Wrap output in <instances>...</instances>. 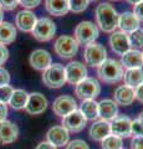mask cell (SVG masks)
Segmentation results:
<instances>
[{
	"mask_svg": "<svg viewBox=\"0 0 143 149\" xmlns=\"http://www.w3.org/2000/svg\"><path fill=\"white\" fill-rule=\"evenodd\" d=\"M78 47H80V45L77 44V41L72 36L61 35L55 40L54 51L59 57L70 60L75 57V55L78 52Z\"/></svg>",
	"mask_w": 143,
	"mask_h": 149,
	"instance_id": "obj_5",
	"label": "cell"
},
{
	"mask_svg": "<svg viewBox=\"0 0 143 149\" xmlns=\"http://www.w3.org/2000/svg\"><path fill=\"white\" fill-rule=\"evenodd\" d=\"M136 97H135V90L128 86L121 85L118 86L113 93V101L117 106H131L133 102H135Z\"/></svg>",
	"mask_w": 143,
	"mask_h": 149,
	"instance_id": "obj_20",
	"label": "cell"
},
{
	"mask_svg": "<svg viewBox=\"0 0 143 149\" xmlns=\"http://www.w3.org/2000/svg\"><path fill=\"white\" fill-rule=\"evenodd\" d=\"M127 36H128L131 49H135V50L143 49V30L137 29L135 31H132L131 34H128Z\"/></svg>",
	"mask_w": 143,
	"mask_h": 149,
	"instance_id": "obj_30",
	"label": "cell"
},
{
	"mask_svg": "<svg viewBox=\"0 0 143 149\" xmlns=\"http://www.w3.org/2000/svg\"><path fill=\"white\" fill-rule=\"evenodd\" d=\"M122 147H123L122 138L116 137L113 134H110L108 137H106L101 142V148L102 149H122Z\"/></svg>",
	"mask_w": 143,
	"mask_h": 149,
	"instance_id": "obj_29",
	"label": "cell"
},
{
	"mask_svg": "<svg viewBox=\"0 0 143 149\" xmlns=\"http://www.w3.org/2000/svg\"><path fill=\"white\" fill-rule=\"evenodd\" d=\"M4 21V10L1 8H0V22Z\"/></svg>",
	"mask_w": 143,
	"mask_h": 149,
	"instance_id": "obj_46",
	"label": "cell"
},
{
	"mask_svg": "<svg viewBox=\"0 0 143 149\" xmlns=\"http://www.w3.org/2000/svg\"><path fill=\"white\" fill-rule=\"evenodd\" d=\"M8 116V107L5 103H1L0 102V122L1 120H5Z\"/></svg>",
	"mask_w": 143,
	"mask_h": 149,
	"instance_id": "obj_42",
	"label": "cell"
},
{
	"mask_svg": "<svg viewBox=\"0 0 143 149\" xmlns=\"http://www.w3.org/2000/svg\"><path fill=\"white\" fill-rule=\"evenodd\" d=\"M13 91H14V88L10 85H5V86L0 87V102L6 104L13 95Z\"/></svg>",
	"mask_w": 143,
	"mask_h": 149,
	"instance_id": "obj_32",
	"label": "cell"
},
{
	"mask_svg": "<svg viewBox=\"0 0 143 149\" xmlns=\"http://www.w3.org/2000/svg\"><path fill=\"white\" fill-rule=\"evenodd\" d=\"M35 149H57V148L54 147L52 144H50L49 142H41Z\"/></svg>",
	"mask_w": 143,
	"mask_h": 149,
	"instance_id": "obj_43",
	"label": "cell"
},
{
	"mask_svg": "<svg viewBox=\"0 0 143 149\" xmlns=\"http://www.w3.org/2000/svg\"><path fill=\"white\" fill-rule=\"evenodd\" d=\"M135 97L141 103H143V83L138 86L137 88H135Z\"/></svg>",
	"mask_w": 143,
	"mask_h": 149,
	"instance_id": "obj_41",
	"label": "cell"
},
{
	"mask_svg": "<svg viewBox=\"0 0 143 149\" xmlns=\"http://www.w3.org/2000/svg\"><path fill=\"white\" fill-rule=\"evenodd\" d=\"M118 116V106L113 100H102L98 102V117L103 120H112Z\"/></svg>",
	"mask_w": 143,
	"mask_h": 149,
	"instance_id": "obj_23",
	"label": "cell"
},
{
	"mask_svg": "<svg viewBox=\"0 0 143 149\" xmlns=\"http://www.w3.org/2000/svg\"><path fill=\"white\" fill-rule=\"evenodd\" d=\"M47 108V100L40 92H33L29 95V100L25 107V111L31 116L44 113Z\"/></svg>",
	"mask_w": 143,
	"mask_h": 149,
	"instance_id": "obj_14",
	"label": "cell"
},
{
	"mask_svg": "<svg viewBox=\"0 0 143 149\" xmlns=\"http://www.w3.org/2000/svg\"><path fill=\"white\" fill-rule=\"evenodd\" d=\"M17 31L15 25L9 21L0 22V45H10L16 39Z\"/></svg>",
	"mask_w": 143,
	"mask_h": 149,
	"instance_id": "obj_26",
	"label": "cell"
},
{
	"mask_svg": "<svg viewBox=\"0 0 143 149\" xmlns=\"http://www.w3.org/2000/svg\"><path fill=\"white\" fill-rule=\"evenodd\" d=\"M66 149H90V147L82 139H75L66 144Z\"/></svg>",
	"mask_w": 143,
	"mask_h": 149,
	"instance_id": "obj_33",
	"label": "cell"
},
{
	"mask_svg": "<svg viewBox=\"0 0 143 149\" xmlns=\"http://www.w3.org/2000/svg\"><path fill=\"white\" fill-rule=\"evenodd\" d=\"M121 65L123 68H140L143 66V56L140 50L131 49L121 56Z\"/></svg>",
	"mask_w": 143,
	"mask_h": 149,
	"instance_id": "obj_21",
	"label": "cell"
},
{
	"mask_svg": "<svg viewBox=\"0 0 143 149\" xmlns=\"http://www.w3.org/2000/svg\"><path fill=\"white\" fill-rule=\"evenodd\" d=\"M75 93L82 101L95 100L101 93V85L96 78L86 77L75 86Z\"/></svg>",
	"mask_w": 143,
	"mask_h": 149,
	"instance_id": "obj_7",
	"label": "cell"
},
{
	"mask_svg": "<svg viewBox=\"0 0 143 149\" xmlns=\"http://www.w3.org/2000/svg\"><path fill=\"white\" fill-rule=\"evenodd\" d=\"M65 73H66V82L76 86L78 82H81L87 77V68L85 63L80 61H71L65 66Z\"/></svg>",
	"mask_w": 143,
	"mask_h": 149,
	"instance_id": "obj_9",
	"label": "cell"
},
{
	"mask_svg": "<svg viewBox=\"0 0 143 149\" xmlns=\"http://www.w3.org/2000/svg\"><path fill=\"white\" fill-rule=\"evenodd\" d=\"M124 70L119 61L114 58H106L97 67V76L102 82L112 85L122 80Z\"/></svg>",
	"mask_w": 143,
	"mask_h": 149,
	"instance_id": "obj_2",
	"label": "cell"
},
{
	"mask_svg": "<svg viewBox=\"0 0 143 149\" xmlns=\"http://www.w3.org/2000/svg\"><path fill=\"white\" fill-rule=\"evenodd\" d=\"M76 109H77V103L75 98L71 96H66V95L60 96L52 103V111L55 112V114H57L59 117L62 118Z\"/></svg>",
	"mask_w": 143,
	"mask_h": 149,
	"instance_id": "obj_11",
	"label": "cell"
},
{
	"mask_svg": "<svg viewBox=\"0 0 143 149\" xmlns=\"http://www.w3.org/2000/svg\"><path fill=\"white\" fill-rule=\"evenodd\" d=\"M140 25H141V21L138 20L137 16L132 11H124L122 14H119L118 27L124 34L128 35L132 31L140 29Z\"/></svg>",
	"mask_w": 143,
	"mask_h": 149,
	"instance_id": "obj_19",
	"label": "cell"
},
{
	"mask_svg": "<svg viewBox=\"0 0 143 149\" xmlns=\"http://www.w3.org/2000/svg\"><path fill=\"white\" fill-rule=\"evenodd\" d=\"M122 80L124 82V86H128L131 88H137L143 83V68H128L123 72Z\"/></svg>",
	"mask_w": 143,
	"mask_h": 149,
	"instance_id": "obj_24",
	"label": "cell"
},
{
	"mask_svg": "<svg viewBox=\"0 0 143 149\" xmlns=\"http://www.w3.org/2000/svg\"><path fill=\"white\" fill-rule=\"evenodd\" d=\"M100 36V29L92 21H81L75 27V39L78 45L87 46L95 42Z\"/></svg>",
	"mask_w": 143,
	"mask_h": 149,
	"instance_id": "obj_3",
	"label": "cell"
},
{
	"mask_svg": "<svg viewBox=\"0 0 143 149\" xmlns=\"http://www.w3.org/2000/svg\"><path fill=\"white\" fill-rule=\"evenodd\" d=\"M107 58V50L100 42H92L85 46L84 60L85 63L91 67H98Z\"/></svg>",
	"mask_w": 143,
	"mask_h": 149,
	"instance_id": "obj_8",
	"label": "cell"
},
{
	"mask_svg": "<svg viewBox=\"0 0 143 149\" xmlns=\"http://www.w3.org/2000/svg\"><path fill=\"white\" fill-rule=\"evenodd\" d=\"M122 149H123V148H122Z\"/></svg>",
	"mask_w": 143,
	"mask_h": 149,
	"instance_id": "obj_50",
	"label": "cell"
},
{
	"mask_svg": "<svg viewBox=\"0 0 143 149\" xmlns=\"http://www.w3.org/2000/svg\"><path fill=\"white\" fill-rule=\"evenodd\" d=\"M112 1H119V0H112Z\"/></svg>",
	"mask_w": 143,
	"mask_h": 149,
	"instance_id": "obj_47",
	"label": "cell"
},
{
	"mask_svg": "<svg viewBox=\"0 0 143 149\" xmlns=\"http://www.w3.org/2000/svg\"><path fill=\"white\" fill-rule=\"evenodd\" d=\"M67 1H68V9H70V11L75 14L84 13L90 3L89 0H67Z\"/></svg>",
	"mask_w": 143,
	"mask_h": 149,
	"instance_id": "obj_31",
	"label": "cell"
},
{
	"mask_svg": "<svg viewBox=\"0 0 143 149\" xmlns=\"http://www.w3.org/2000/svg\"><path fill=\"white\" fill-rule=\"evenodd\" d=\"M46 139L50 144H52L54 147H63L68 143L70 139V134L68 132L62 127V125H55V127L50 128L46 133Z\"/></svg>",
	"mask_w": 143,
	"mask_h": 149,
	"instance_id": "obj_16",
	"label": "cell"
},
{
	"mask_svg": "<svg viewBox=\"0 0 143 149\" xmlns=\"http://www.w3.org/2000/svg\"><path fill=\"white\" fill-rule=\"evenodd\" d=\"M19 137V127L10 120L0 122V144H10Z\"/></svg>",
	"mask_w": 143,
	"mask_h": 149,
	"instance_id": "obj_18",
	"label": "cell"
},
{
	"mask_svg": "<svg viewBox=\"0 0 143 149\" xmlns=\"http://www.w3.org/2000/svg\"><path fill=\"white\" fill-rule=\"evenodd\" d=\"M9 58V50L6 49V46L0 45V66L4 65Z\"/></svg>",
	"mask_w": 143,
	"mask_h": 149,
	"instance_id": "obj_39",
	"label": "cell"
},
{
	"mask_svg": "<svg viewBox=\"0 0 143 149\" xmlns=\"http://www.w3.org/2000/svg\"><path fill=\"white\" fill-rule=\"evenodd\" d=\"M86 120H95L98 118V102L95 100H86L81 103V107L78 109Z\"/></svg>",
	"mask_w": 143,
	"mask_h": 149,
	"instance_id": "obj_28",
	"label": "cell"
},
{
	"mask_svg": "<svg viewBox=\"0 0 143 149\" xmlns=\"http://www.w3.org/2000/svg\"><path fill=\"white\" fill-rule=\"evenodd\" d=\"M17 5H19V0H0V8L5 11H11Z\"/></svg>",
	"mask_w": 143,
	"mask_h": 149,
	"instance_id": "obj_34",
	"label": "cell"
},
{
	"mask_svg": "<svg viewBox=\"0 0 143 149\" xmlns=\"http://www.w3.org/2000/svg\"><path fill=\"white\" fill-rule=\"evenodd\" d=\"M27 100H29V93L24 90H14L13 95L10 97L8 103L10 104L11 108L20 111V109H25Z\"/></svg>",
	"mask_w": 143,
	"mask_h": 149,
	"instance_id": "obj_27",
	"label": "cell"
},
{
	"mask_svg": "<svg viewBox=\"0 0 143 149\" xmlns=\"http://www.w3.org/2000/svg\"><path fill=\"white\" fill-rule=\"evenodd\" d=\"M86 123H87L86 118L82 116V113L78 109L71 112L70 114H67L62 118V127L67 132H73V133L81 132L86 127Z\"/></svg>",
	"mask_w": 143,
	"mask_h": 149,
	"instance_id": "obj_12",
	"label": "cell"
},
{
	"mask_svg": "<svg viewBox=\"0 0 143 149\" xmlns=\"http://www.w3.org/2000/svg\"><path fill=\"white\" fill-rule=\"evenodd\" d=\"M141 52H142V56H143V50H142V51H141Z\"/></svg>",
	"mask_w": 143,
	"mask_h": 149,
	"instance_id": "obj_49",
	"label": "cell"
},
{
	"mask_svg": "<svg viewBox=\"0 0 143 149\" xmlns=\"http://www.w3.org/2000/svg\"><path fill=\"white\" fill-rule=\"evenodd\" d=\"M43 82L49 88H61L66 83L65 66L61 63H51L43 72Z\"/></svg>",
	"mask_w": 143,
	"mask_h": 149,
	"instance_id": "obj_4",
	"label": "cell"
},
{
	"mask_svg": "<svg viewBox=\"0 0 143 149\" xmlns=\"http://www.w3.org/2000/svg\"><path fill=\"white\" fill-rule=\"evenodd\" d=\"M29 63L31 65V67L35 68L36 71H45L46 68H49L52 63V57L50 55L49 51H46L44 49H38L34 50L31 52L29 57Z\"/></svg>",
	"mask_w": 143,
	"mask_h": 149,
	"instance_id": "obj_10",
	"label": "cell"
},
{
	"mask_svg": "<svg viewBox=\"0 0 143 149\" xmlns=\"http://www.w3.org/2000/svg\"><path fill=\"white\" fill-rule=\"evenodd\" d=\"M89 1H95V0H89Z\"/></svg>",
	"mask_w": 143,
	"mask_h": 149,
	"instance_id": "obj_48",
	"label": "cell"
},
{
	"mask_svg": "<svg viewBox=\"0 0 143 149\" xmlns=\"http://www.w3.org/2000/svg\"><path fill=\"white\" fill-rule=\"evenodd\" d=\"M9 82H10V73L6 68L0 66V87L9 85Z\"/></svg>",
	"mask_w": 143,
	"mask_h": 149,
	"instance_id": "obj_36",
	"label": "cell"
},
{
	"mask_svg": "<svg viewBox=\"0 0 143 149\" xmlns=\"http://www.w3.org/2000/svg\"><path fill=\"white\" fill-rule=\"evenodd\" d=\"M45 9L54 16H63L70 11L67 0H45Z\"/></svg>",
	"mask_w": 143,
	"mask_h": 149,
	"instance_id": "obj_25",
	"label": "cell"
},
{
	"mask_svg": "<svg viewBox=\"0 0 143 149\" xmlns=\"http://www.w3.org/2000/svg\"><path fill=\"white\" fill-rule=\"evenodd\" d=\"M31 34H33L34 39L40 42L50 41L54 39L55 34H56V25L50 17H40L36 21Z\"/></svg>",
	"mask_w": 143,
	"mask_h": 149,
	"instance_id": "obj_6",
	"label": "cell"
},
{
	"mask_svg": "<svg viewBox=\"0 0 143 149\" xmlns=\"http://www.w3.org/2000/svg\"><path fill=\"white\" fill-rule=\"evenodd\" d=\"M131 134H133L135 137L143 136V124H141L137 119L131 122Z\"/></svg>",
	"mask_w": 143,
	"mask_h": 149,
	"instance_id": "obj_35",
	"label": "cell"
},
{
	"mask_svg": "<svg viewBox=\"0 0 143 149\" xmlns=\"http://www.w3.org/2000/svg\"><path fill=\"white\" fill-rule=\"evenodd\" d=\"M132 13L137 16V19L140 21H143V1L133 5V11Z\"/></svg>",
	"mask_w": 143,
	"mask_h": 149,
	"instance_id": "obj_38",
	"label": "cell"
},
{
	"mask_svg": "<svg viewBox=\"0 0 143 149\" xmlns=\"http://www.w3.org/2000/svg\"><path fill=\"white\" fill-rule=\"evenodd\" d=\"M131 149H143V136L133 137L131 141Z\"/></svg>",
	"mask_w": 143,
	"mask_h": 149,
	"instance_id": "obj_40",
	"label": "cell"
},
{
	"mask_svg": "<svg viewBox=\"0 0 143 149\" xmlns=\"http://www.w3.org/2000/svg\"><path fill=\"white\" fill-rule=\"evenodd\" d=\"M38 21V17L35 16V14L31 10H21L16 14L15 16V25L19 30L24 32H31L34 29V26Z\"/></svg>",
	"mask_w": 143,
	"mask_h": 149,
	"instance_id": "obj_17",
	"label": "cell"
},
{
	"mask_svg": "<svg viewBox=\"0 0 143 149\" xmlns=\"http://www.w3.org/2000/svg\"><path fill=\"white\" fill-rule=\"evenodd\" d=\"M95 16H96V25L103 32L112 34L118 27L119 14L114 9V6L111 5L110 3L98 4L95 10Z\"/></svg>",
	"mask_w": 143,
	"mask_h": 149,
	"instance_id": "obj_1",
	"label": "cell"
},
{
	"mask_svg": "<svg viewBox=\"0 0 143 149\" xmlns=\"http://www.w3.org/2000/svg\"><path fill=\"white\" fill-rule=\"evenodd\" d=\"M19 4L24 6L26 10H30V9L38 8L41 4V0H19Z\"/></svg>",
	"mask_w": 143,
	"mask_h": 149,
	"instance_id": "obj_37",
	"label": "cell"
},
{
	"mask_svg": "<svg viewBox=\"0 0 143 149\" xmlns=\"http://www.w3.org/2000/svg\"><path fill=\"white\" fill-rule=\"evenodd\" d=\"M110 46H111V50L116 55H119V56H122L123 54H126L128 50H131L128 36H127V34H124L122 31H114L111 34Z\"/></svg>",
	"mask_w": 143,
	"mask_h": 149,
	"instance_id": "obj_15",
	"label": "cell"
},
{
	"mask_svg": "<svg viewBox=\"0 0 143 149\" xmlns=\"http://www.w3.org/2000/svg\"><path fill=\"white\" fill-rule=\"evenodd\" d=\"M90 137L91 139H93L96 142H102L106 137H108L111 134V127H110V122L103 119L96 120L91 124L90 127Z\"/></svg>",
	"mask_w": 143,
	"mask_h": 149,
	"instance_id": "obj_22",
	"label": "cell"
},
{
	"mask_svg": "<svg viewBox=\"0 0 143 149\" xmlns=\"http://www.w3.org/2000/svg\"><path fill=\"white\" fill-rule=\"evenodd\" d=\"M141 1H143V0H127V3H130V4H132V5H136V4H138V3H141Z\"/></svg>",
	"mask_w": 143,
	"mask_h": 149,
	"instance_id": "obj_45",
	"label": "cell"
},
{
	"mask_svg": "<svg viewBox=\"0 0 143 149\" xmlns=\"http://www.w3.org/2000/svg\"><path fill=\"white\" fill-rule=\"evenodd\" d=\"M137 120H138V122H140L141 124H143V111L141 112L140 114H138V118H137Z\"/></svg>",
	"mask_w": 143,
	"mask_h": 149,
	"instance_id": "obj_44",
	"label": "cell"
},
{
	"mask_svg": "<svg viewBox=\"0 0 143 149\" xmlns=\"http://www.w3.org/2000/svg\"><path fill=\"white\" fill-rule=\"evenodd\" d=\"M131 122L132 120L127 116H117L110 123L111 134L122 139L131 137Z\"/></svg>",
	"mask_w": 143,
	"mask_h": 149,
	"instance_id": "obj_13",
	"label": "cell"
}]
</instances>
